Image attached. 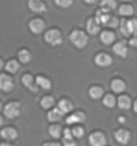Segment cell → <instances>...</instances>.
<instances>
[{
    "instance_id": "36",
    "label": "cell",
    "mask_w": 137,
    "mask_h": 146,
    "mask_svg": "<svg viewBox=\"0 0 137 146\" xmlns=\"http://www.w3.org/2000/svg\"><path fill=\"white\" fill-rule=\"evenodd\" d=\"M129 43H130V46H132V47H137V35H136V36H133L132 39H130V42H129Z\"/></svg>"
},
{
    "instance_id": "43",
    "label": "cell",
    "mask_w": 137,
    "mask_h": 146,
    "mask_svg": "<svg viewBox=\"0 0 137 146\" xmlns=\"http://www.w3.org/2000/svg\"><path fill=\"white\" fill-rule=\"evenodd\" d=\"M0 146H12V145H9V143H0Z\"/></svg>"
},
{
    "instance_id": "33",
    "label": "cell",
    "mask_w": 137,
    "mask_h": 146,
    "mask_svg": "<svg viewBox=\"0 0 137 146\" xmlns=\"http://www.w3.org/2000/svg\"><path fill=\"white\" fill-rule=\"evenodd\" d=\"M71 131H73V135H74V137H77V138H81L82 135H84V129L80 127V126H75Z\"/></svg>"
},
{
    "instance_id": "19",
    "label": "cell",
    "mask_w": 137,
    "mask_h": 146,
    "mask_svg": "<svg viewBox=\"0 0 137 146\" xmlns=\"http://www.w3.org/2000/svg\"><path fill=\"white\" fill-rule=\"evenodd\" d=\"M35 80H36V83H38V86L42 87L43 90H49L50 87H51V82H50V79H47L46 76L39 75L35 78Z\"/></svg>"
},
{
    "instance_id": "17",
    "label": "cell",
    "mask_w": 137,
    "mask_h": 146,
    "mask_svg": "<svg viewBox=\"0 0 137 146\" xmlns=\"http://www.w3.org/2000/svg\"><path fill=\"white\" fill-rule=\"evenodd\" d=\"M100 38H101V42L104 44H112L116 39V35L112 31H104Z\"/></svg>"
},
{
    "instance_id": "42",
    "label": "cell",
    "mask_w": 137,
    "mask_h": 146,
    "mask_svg": "<svg viewBox=\"0 0 137 146\" xmlns=\"http://www.w3.org/2000/svg\"><path fill=\"white\" fill-rule=\"evenodd\" d=\"M120 122H121V123H124V122H125V118H124V117H121V118H120Z\"/></svg>"
},
{
    "instance_id": "12",
    "label": "cell",
    "mask_w": 137,
    "mask_h": 146,
    "mask_svg": "<svg viewBox=\"0 0 137 146\" xmlns=\"http://www.w3.org/2000/svg\"><path fill=\"white\" fill-rule=\"evenodd\" d=\"M0 135L4 139H7V141H13V139L18 138V131L13 127H4L0 131Z\"/></svg>"
},
{
    "instance_id": "23",
    "label": "cell",
    "mask_w": 137,
    "mask_h": 146,
    "mask_svg": "<svg viewBox=\"0 0 137 146\" xmlns=\"http://www.w3.org/2000/svg\"><path fill=\"white\" fill-rule=\"evenodd\" d=\"M110 86H112V90H113L114 93H122L125 90V83L121 79H114L112 82Z\"/></svg>"
},
{
    "instance_id": "1",
    "label": "cell",
    "mask_w": 137,
    "mask_h": 146,
    "mask_svg": "<svg viewBox=\"0 0 137 146\" xmlns=\"http://www.w3.org/2000/svg\"><path fill=\"white\" fill-rule=\"evenodd\" d=\"M70 42L75 47H78V48H84L85 46L88 44L89 42V38L88 35L85 34V32L80 31V30H75L70 34Z\"/></svg>"
},
{
    "instance_id": "16",
    "label": "cell",
    "mask_w": 137,
    "mask_h": 146,
    "mask_svg": "<svg viewBox=\"0 0 137 146\" xmlns=\"http://www.w3.org/2000/svg\"><path fill=\"white\" fill-rule=\"evenodd\" d=\"M117 103H118V107L122 109V110H128V109L132 107V102H130V98L128 95H121L117 99Z\"/></svg>"
},
{
    "instance_id": "29",
    "label": "cell",
    "mask_w": 137,
    "mask_h": 146,
    "mask_svg": "<svg viewBox=\"0 0 137 146\" xmlns=\"http://www.w3.org/2000/svg\"><path fill=\"white\" fill-rule=\"evenodd\" d=\"M40 106L43 107V109H50V107L54 106V98L53 97H43L40 99Z\"/></svg>"
},
{
    "instance_id": "45",
    "label": "cell",
    "mask_w": 137,
    "mask_h": 146,
    "mask_svg": "<svg viewBox=\"0 0 137 146\" xmlns=\"http://www.w3.org/2000/svg\"><path fill=\"white\" fill-rule=\"evenodd\" d=\"M122 1H130V0H122Z\"/></svg>"
},
{
    "instance_id": "3",
    "label": "cell",
    "mask_w": 137,
    "mask_h": 146,
    "mask_svg": "<svg viewBox=\"0 0 137 146\" xmlns=\"http://www.w3.org/2000/svg\"><path fill=\"white\" fill-rule=\"evenodd\" d=\"M4 115L9 119H13L20 115V105L18 102H9L4 106Z\"/></svg>"
},
{
    "instance_id": "21",
    "label": "cell",
    "mask_w": 137,
    "mask_h": 146,
    "mask_svg": "<svg viewBox=\"0 0 137 146\" xmlns=\"http://www.w3.org/2000/svg\"><path fill=\"white\" fill-rule=\"evenodd\" d=\"M89 95H90V98H93V99H100L104 95V90L100 86H93L92 89L89 90Z\"/></svg>"
},
{
    "instance_id": "15",
    "label": "cell",
    "mask_w": 137,
    "mask_h": 146,
    "mask_svg": "<svg viewBox=\"0 0 137 146\" xmlns=\"http://www.w3.org/2000/svg\"><path fill=\"white\" fill-rule=\"evenodd\" d=\"M85 114L84 113H81V111H77V113H74V114L69 115L66 118V123L67 125H73V123H77V122H84L85 121Z\"/></svg>"
},
{
    "instance_id": "20",
    "label": "cell",
    "mask_w": 137,
    "mask_h": 146,
    "mask_svg": "<svg viewBox=\"0 0 137 146\" xmlns=\"http://www.w3.org/2000/svg\"><path fill=\"white\" fill-rule=\"evenodd\" d=\"M57 107L61 111H62L63 114H66V113L71 111V109H73V105H71L70 101H67V99H62V101H59V103H58Z\"/></svg>"
},
{
    "instance_id": "7",
    "label": "cell",
    "mask_w": 137,
    "mask_h": 146,
    "mask_svg": "<svg viewBox=\"0 0 137 146\" xmlns=\"http://www.w3.org/2000/svg\"><path fill=\"white\" fill-rule=\"evenodd\" d=\"M114 138L116 141L121 143V145H126L129 141H130V133L128 130H124V129H120L114 133Z\"/></svg>"
},
{
    "instance_id": "31",
    "label": "cell",
    "mask_w": 137,
    "mask_h": 146,
    "mask_svg": "<svg viewBox=\"0 0 137 146\" xmlns=\"http://www.w3.org/2000/svg\"><path fill=\"white\" fill-rule=\"evenodd\" d=\"M63 146H77L74 142V135H63Z\"/></svg>"
},
{
    "instance_id": "13",
    "label": "cell",
    "mask_w": 137,
    "mask_h": 146,
    "mask_svg": "<svg viewBox=\"0 0 137 146\" xmlns=\"http://www.w3.org/2000/svg\"><path fill=\"white\" fill-rule=\"evenodd\" d=\"M120 31L124 36H130L133 34V28H132V24H130V20H126V19H122L120 22Z\"/></svg>"
},
{
    "instance_id": "39",
    "label": "cell",
    "mask_w": 137,
    "mask_h": 146,
    "mask_svg": "<svg viewBox=\"0 0 137 146\" xmlns=\"http://www.w3.org/2000/svg\"><path fill=\"white\" fill-rule=\"evenodd\" d=\"M3 123H4V121H3V117H0V127L3 126Z\"/></svg>"
},
{
    "instance_id": "9",
    "label": "cell",
    "mask_w": 137,
    "mask_h": 146,
    "mask_svg": "<svg viewBox=\"0 0 137 146\" xmlns=\"http://www.w3.org/2000/svg\"><path fill=\"white\" fill-rule=\"evenodd\" d=\"M28 8L36 13L46 12V9H47L42 0H28Z\"/></svg>"
},
{
    "instance_id": "32",
    "label": "cell",
    "mask_w": 137,
    "mask_h": 146,
    "mask_svg": "<svg viewBox=\"0 0 137 146\" xmlns=\"http://www.w3.org/2000/svg\"><path fill=\"white\" fill-rule=\"evenodd\" d=\"M55 4L62 8H67L71 5V0H55Z\"/></svg>"
},
{
    "instance_id": "4",
    "label": "cell",
    "mask_w": 137,
    "mask_h": 146,
    "mask_svg": "<svg viewBox=\"0 0 137 146\" xmlns=\"http://www.w3.org/2000/svg\"><path fill=\"white\" fill-rule=\"evenodd\" d=\"M13 80L12 78L7 74H0V90H3V91H12L13 89Z\"/></svg>"
},
{
    "instance_id": "6",
    "label": "cell",
    "mask_w": 137,
    "mask_h": 146,
    "mask_svg": "<svg viewBox=\"0 0 137 146\" xmlns=\"http://www.w3.org/2000/svg\"><path fill=\"white\" fill-rule=\"evenodd\" d=\"M22 83L26 86L28 90H31L32 93H36L38 91V83H36V80L35 78H32L30 74H26V75H23L22 76Z\"/></svg>"
},
{
    "instance_id": "2",
    "label": "cell",
    "mask_w": 137,
    "mask_h": 146,
    "mask_svg": "<svg viewBox=\"0 0 137 146\" xmlns=\"http://www.w3.org/2000/svg\"><path fill=\"white\" fill-rule=\"evenodd\" d=\"M44 40L53 47H55V46H59L62 43V35L58 30H50L44 34Z\"/></svg>"
},
{
    "instance_id": "24",
    "label": "cell",
    "mask_w": 137,
    "mask_h": 146,
    "mask_svg": "<svg viewBox=\"0 0 137 146\" xmlns=\"http://www.w3.org/2000/svg\"><path fill=\"white\" fill-rule=\"evenodd\" d=\"M63 113L59 109H53V111H50L49 115H47V118H49V121H51V122H57V121H59L61 118H62Z\"/></svg>"
},
{
    "instance_id": "18",
    "label": "cell",
    "mask_w": 137,
    "mask_h": 146,
    "mask_svg": "<svg viewBox=\"0 0 137 146\" xmlns=\"http://www.w3.org/2000/svg\"><path fill=\"white\" fill-rule=\"evenodd\" d=\"M97 20L101 24H104V26H108V23H109V19H110V15H109V12H106V11H104V9H100L97 12Z\"/></svg>"
},
{
    "instance_id": "22",
    "label": "cell",
    "mask_w": 137,
    "mask_h": 146,
    "mask_svg": "<svg viewBox=\"0 0 137 146\" xmlns=\"http://www.w3.org/2000/svg\"><path fill=\"white\" fill-rule=\"evenodd\" d=\"M116 1L114 0H102L101 1V9L106 11V12H110V11H114L116 9Z\"/></svg>"
},
{
    "instance_id": "8",
    "label": "cell",
    "mask_w": 137,
    "mask_h": 146,
    "mask_svg": "<svg viewBox=\"0 0 137 146\" xmlns=\"http://www.w3.org/2000/svg\"><path fill=\"white\" fill-rule=\"evenodd\" d=\"M100 28H101V23L97 20V18L89 19L88 23H86V30H88V32L92 34V35L98 34V32H100Z\"/></svg>"
},
{
    "instance_id": "40",
    "label": "cell",
    "mask_w": 137,
    "mask_h": 146,
    "mask_svg": "<svg viewBox=\"0 0 137 146\" xmlns=\"http://www.w3.org/2000/svg\"><path fill=\"white\" fill-rule=\"evenodd\" d=\"M133 109H134V111H136V113H137V101L134 102V105H133Z\"/></svg>"
},
{
    "instance_id": "30",
    "label": "cell",
    "mask_w": 137,
    "mask_h": 146,
    "mask_svg": "<svg viewBox=\"0 0 137 146\" xmlns=\"http://www.w3.org/2000/svg\"><path fill=\"white\" fill-rule=\"evenodd\" d=\"M102 102H104V105L106 107H113L116 105V98L113 95H110V94H108V95L104 97V101Z\"/></svg>"
},
{
    "instance_id": "5",
    "label": "cell",
    "mask_w": 137,
    "mask_h": 146,
    "mask_svg": "<svg viewBox=\"0 0 137 146\" xmlns=\"http://www.w3.org/2000/svg\"><path fill=\"white\" fill-rule=\"evenodd\" d=\"M89 142L92 146H105L106 145V137L100 131L93 133L89 137Z\"/></svg>"
},
{
    "instance_id": "38",
    "label": "cell",
    "mask_w": 137,
    "mask_h": 146,
    "mask_svg": "<svg viewBox=\"0 0 137 146\" xmlns=\"http://www.w3.org/2000/svg\"><path fill=\"white\" fill-rule=\"evenodd\" d=\"M85 3H88V4H93V3H96L97 0H84Z\"/></svg>"
},
{
    "instance_id": "35",
    "label": "cell",
    "mask_w": 137,
    "mask_h": 146,
    "mask_svg": "<svg viewBox=\"0 0 137 146\" xmlns=\"http://www.w3.org/2000/svg\"><path fill=\"white\" fill-rule=\"evenodd\" d=\"M130 24H132L133 32H136L137 34V19H132V20H130Z\"/></svg>"
},
{
    "instance_id": "26",
    "label": "cell",
    "mask_w": 137,
    "mask_h": 146,
    "mask_svg": "<svg viewBox=\"0 0 137 146\" xmlns=\"http://www.w3.org/2000/svg\"><path fill=\"white\" fill-rule=\"evenodd\" d=\"M5 70L8 71L9 74H16L19 70V63L16 60H8L5 63Z\"/></svg>"
},
{
    "instance_id": "28",
    "label": "cell",
    "mask_w": 137,
    "mask_h": 146,
    "mask_svg": "<svg viewBox=\"0 0 137 146\" xmlns=\"http://www.w3.org/2000/svg\"><path fill=\"white\" fill-rule=\"evenodd\" d=\"M49 133L53 138H59L61 137V133H62V129H61V126H58V125H51L49 127Z\"/></svg>"
},
{
    "instance_id": "25",
    "label": "cell",
    "mask_w": 137,
    "mask_h": 146,
    "mask_svg": "<svg viewBox=\"0 0 137 146\" xmlns=\"http://www.w3.org/2000/svg\"><path fill=\"white\" fill-rule=\"evenodd\" d=\"M18 58L22 63H28L31 60V52L28 50H20L18 52Z\"/></svg>"
},
{
    "instance_id": "34",
    "label": "cell",
    "mask_w": 137,
    "mask_h": 146,
    "mask_svg": "<svg viewBox=\"0 0 137 146\" xmlns=\"http://www.w3.org/2000/svg\"><path fill=\"white\" fill-rule=\"evenodd\" d=\"M118 20H117V18H114V16H110V19H109V23H108V26L109 27H117L118 26Z\"/></svg>"
},
{
    "instance_id": "44",
    "label": "cell",
    "mask_w": 137,
    "mask_h": 146,
    "mask_svg": "<svg viewBox=\"0 0 137 146\" xmlns=\"http://www.w3.org/2000/svg\"><path fill=\"white\" fill-rule=\"evenodd\" d=\"M1 107H3V105H1V102H0V110H1Z\"/></svg>"
},
{
    "instance_id": "41",
    "label": "cell",
    "mask_w": 137,
    "mask_h": 146,
    "mask_svg": "<svg viewBox=\"0 0 137 146\" xmlns=\"http://www.w3.org/2000/svg\"><path fill=\"white\" fill-rule=\"evenodd\" d=\"M3 67H4V63H3V60H1V59H0V70H1V68H3Z\"/></svg>"
},
{
    "instance_id": "14",
    "label": "cell",
    "mask_w": 137,
    "mask_h": 146,
    "mask_svg": "<svg viewBox=\"0 0 137 146\" xmlns=\"http://www.w3.org/2000/svg\"><path fill=\"white\" fill-rule=\"evenodd\" d=\"M113 51H114L116 55H118L121 58H125L128 55V47L124 42H117L114 46H113Z\"/></svg>"
},
{
    "instance_id": "11",
    "label": "cell",
    "mask_w": 137,
    "mask_h": 146,
    "mask_svg": "<svg viewBox=\"0 0 137 146\" xmlns=\"http://www.w3.org/2000/svg\"><path fill=\"white\" fill-rule=\"evenodd\" d=\"M94 60H96V64H98L100 67H106L112 64V58L108 54H104V52L98 54Z\"/></svg>"
},
{
    "instance_id": "27",
    "label": "cell",
    "mask_w": 137,
    "mask_h": 146,
    "mask_svg": "<svg viewBox=\"0 0 137 146\" xmlns=\"http://www.w3.org/2000/svg\"><path fill=\"white\" fill-rule=\"evenodd\" d=\"M118 12L122 16H130V15H133V7L129 4H122L118 8Z\"/></svg>"
},
{
    "instance_id": "10",
    "label": "cell",
    "mask_w": 137,
    "mask_h": 146,
    "mask_svg": "<svg viewBox=\"0 0 137 146\" xmlns=\"http://www.w3.org/2000/svg\"><path fill=\"white\" fill-rule=\"evenodd\" d=\"M28 27H30L31 32H34V34H40V32L44 30L46 24H44V22L42 19H32L31 22H30V24H28Z\"/></svg>"
},
{
    "instance_id": "37",
    "label": "cell",
    "mask_w": 137,
    "mask_h": 146,
    "mask_svg": "<svg viewBox=\"0 0 137 146\" xmlns=\"http://www.w3.org/2000/svg\"><path fill=\"white\" fill-rule=\"evenodd\" d=\"M43 146H61V143H58V142H46Z\"/></svg>"
}]
</instances>
